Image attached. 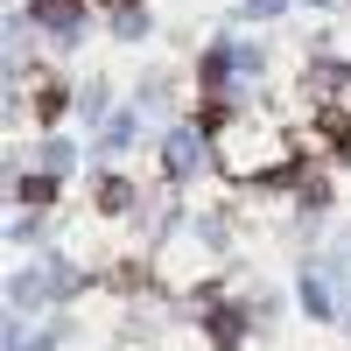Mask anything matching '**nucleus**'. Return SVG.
Instances as JSON below:
<instances>
[{"instance_id": "obj_2", "label": "nucleus", "mask_w": 351, "mask_h": 351, "mask_svg": "<svg viewBox=\"0 0 351 351\" xmlns=\"http://www.w3.org/2000/svg\"><path fill=\"white\" fill-rule=\"evenodd\" d=\"M211 337L218 344H239V316H211Z\"/></svg>"}, {"instance_id": "obj_1", "label": "nucleus", "mask_w": 351, "mask_h": 351, "mask_svg": "<svg viewBox=\"0 0 351 351\" xmlns=\"http://www.w3.org/2000/svg\"><path fill=\"white\" fill-rule=\"evenodd\" d=\"M99 204H106V211H127L134 190H127V183H106V190H99Z\"/></svg>"}]
</instances>
